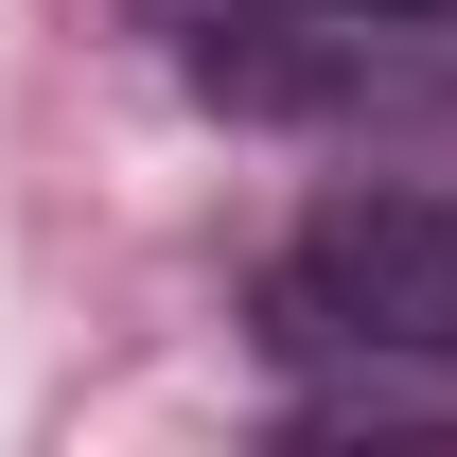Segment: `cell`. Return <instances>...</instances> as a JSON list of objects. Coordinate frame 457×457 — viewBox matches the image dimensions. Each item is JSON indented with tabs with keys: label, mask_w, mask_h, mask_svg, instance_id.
<instances>
[{
	"label": "cell",
	"mask_w": 457,
	"mask_h": 457,
	"mask_svg": "<svg viewBox=\"0 0 457 457\" xmlns=\"http://www.w3.org/2000/svg\"><path fill=\"white\" fill-rule=\"evenodd\" d=\"M264 370H299V422H457V176H335L246 282Z\"/></svg>",
	"instance_id": "1"
},
{
	"label": "cell",
	"mask_w": 457,
	"mask_h": 457,
	"mask_svg": "<svg viewBox=\"0 0 457 457\" xmlns=\"http://www.w3.org/2000/svg\"><path fill=\"white\" fill-rule=\"evenodd\" d=\"M176 71L228 123H440L457 18H176Z\"/></svg>",
	"instance_id": "2"
},
{
	"label": "cell",
	"mask_w": 457,
	"mask_h": 457,
	"mask_svg": "<svg viewBox=\"0 0 457 457\" xmlns=\"http://www.w3.org/2000/svg\"><path fill=\"white\" fill-rule=\"evenodd\" d=\"M159 18H457V0H159Z\"/></svg>",
	"instance_id": "3"
}]
</instances>
